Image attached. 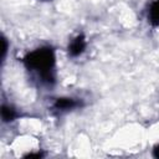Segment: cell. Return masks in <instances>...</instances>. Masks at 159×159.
<instances>
[{
    "label": "cell",
    "instance_id": "obj_6",
    "mask_svg": "<svg viewBox=\"0 0 159 159\" xmlns=\"http://www.w3.org/2000/svg\"><path fill=\"white\" fill-rule=\"evenodd\" d=\"M7 48H9V46H7V39L5 36H2V61H5V58H6Z\"/></svg>",
    "mask_w": 159,
    "mask_h": 159
},
{
    "label": "cell",
    "instance_id": "obj_7",
    "mask_svg": "<svg viewBox=\"0 0 159 159\" xmlns=\"http://www.w3.org/2000/svg\"><path fill=\"white\" fill-rule=\"evenodd\" d=\"M153 157L154 158H159V144H157L153 148Z\"/></svg>",
    "mask_w": 159,
    "mask_h": 159
},
{
    "label": "cell",
    "instance_id": "obj_4",
    "mask_svg": "<svg viewBox=\"0 0 159 159\" xmlns=\"http://www.w3.org/2000/svg\"><path fill=\"white\" fill-rule=\"evenodd\" d=\"M147 21L153 27H159V0H152L147 7Z\"/></svg>",
    "mask_w": 159,
    "mask_h": 159
},
{
    "label": "cell",
    "instance_id": "obj_1",
    "mask_svg": "<svg viewBox=\"0 0 159 159\" xmlns=\"http://www.w3.org/2000/svg\"><path fill=\"white\" fill-rule=\"evenodd\" d=\"M22 63L42 84L52 86L56 82V51L52 46L43 45L29 51Z\"/></svg>",
    "mask_w": 159,
    "mask_h": 159
},
{
    "label": "cell",
    "instance_id": "obj_8",
    "mask_svg": "<svg viewBox=\"0 0 159 159\" xmlns=\"http://www.w3.org/2000/svg\"><path fill=\"white\" fill-rule=\"evenodd\" d=\"M39 1H48V0H39Z\"/></svg>",
    "mask_w": 159,
    "mask_h": 159
},
{
    "label": "cell",
    "instance_id": "obj_2",
    "mask_svg": "<svg viewBox=\"0 0 159 159\" xmlns=\"http://www.w3.org/2000/svg\"><path fill=\"white\" fill-rule=\"evenodd\" d=\"M82 106H83V101L81 98L72 96H61L55 98L52 102V109L60 114L75 111L77 108H81Z\"/></svg>",
    "mask_w": 159,
    "mask_h": 159
},
{
    "label": "cell",
    "instance_id": "obj_5",
    "mask_svg": "<svg viewBox=\"0 0 159 159\" xmlns=\"http://www.w3.org/2000/svg\"><path fill=\"white\" fill-rule=\"evenodd\" d=\"M20 113L17 111V108H15L11 103L7 102H2L1 104V120L2 123H11L14 120H16L19 118Z\"/></svg>",
    "mask_w": 159,
    "mask_h": 159
},
{
    "label": "cell",
    "instance_id": "obj_3",
    "mask_svg": "<svg viewBox=\"0 0 159 159\" xmlns=\"http://www.w3.org/2000/svg\"><path fill=\"white\" fill-rule=\"evenodd\" d=\"M87 45H88V42H87L86 35L83 32H78L77 35H75L73 37H71V40L67 43L66 51H67L68 57H71V58H78V57H81L86 52Z\"/></svg>",
    "mask_w": 159,
    "mask_h": 159
}]
</instances>
